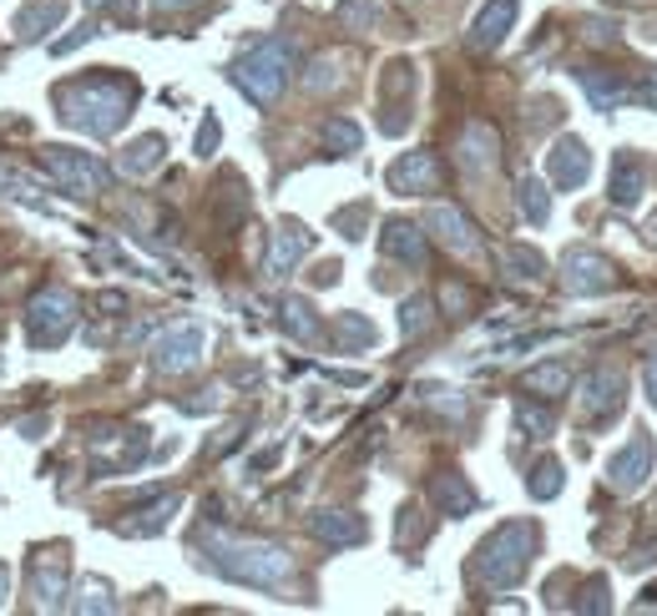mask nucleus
Returning a JSON list of instances; mask_svg holds the SVG:
<instances>
[{
  "instance_id": "f257e3e1",
  "label": "nucleus",
  "mask_w": 657,
  "mask_h": 616,
  "mask_svg": "<svg viewBox=\"0 0 657 616\" xmlns=\"http://www.w3.org/2000/svg\"><path fill=\"white\" fill-rule=\"evenodd\" d=\"M131 102H137V86L127 77H87L71 81L56 92V106H61V121L77 131H92V137H112V131L127 121Z\"/></svg>"
},
{
  "instance_id": "f03ea898",
  "label": "nucleus",
  "mask_w": 657,
  "mask_h": 616,
  "mask_svg": "<svg viewBox=\"0 0 657 616\" xmlns=\"http://www.w3.org/2000/svg\"><path fill=\"white\" fill-rule=\"evenodd\" d=\"M203 546H208V566L228 581H243V586H263L274 591L293 577V556L284 546H268V541H238V536H218V531H203Z\"/></svg>"
},
{
  "instance_id": "7ed1b4c3",
  "label": "nucleus",
  "mask_w": 657,
  "mask_h": 616,
  "mask_svg": "<svg viewBox=\"0 0 657 616\" xmlns=\"http://www.w3.org/2000/svg\"><path fill=\"white\" fill-rule=\"evenodd\" d=\"M531 556H537V525L531 521H506L475 546L471 571L486 581V586L500 591V586H516V581L526 577Z\"/></svg>"
},
{
  "instance_id": "20e7f679",
  "label": "nucleus",
  "mask_w": 657,
  "mask_h": 616,
  "mask_svg": "<svg viewBox=\"0 0 657 616\" xmlns=\"http://www.w3.org/2000/svg\"><path fill=\"white\" fill-rule=\"evenodd\" d=\"M233 86L249 102H258V106H274L278 96H284V86H289V77H293V46L284 36H274V40H263L258 51H249L243 61H233Z\"/></svg>"
},
{
  "instance_id": "39448f33",
  "label": "nucleus",
  "mask_w": 657,
  "mask_h": 616,
  "mask_svg": "<svg viewBox=\"0 0 657 616\" xmlns=\"http://www.w3.org/2000/svg\"><path fill=\"white\" fill-rule=\"evenodd\" d=\"M71 324H77V299H71V289H41L36 299H31L26 339L36 344V349H56V344L71 334Z\"/></svg>"
},
{
  "instance_id": "423d86ee",
  "label": "nucleus",
  "mask_w": 657,
  "mask_h": 616,
  "mask_svg": "<svg viewBox=\"0 0 657 616\" xmlns=\"http://www.w3.org/2000/svg\"><path fill=\"white\" fill-rule=\"evenodd\" d=\"M41 167L51 172L56 183H61L66 193H77V197H96V193H106V183H112V172H106L92 152H71V147L41 152Z\"/></svg>"
},
{
  "instance_id": "0eeeda50",
  "label": "nucleus",
  "mask_w": 657,
  "mask_h": 616,
  "mask_svg": "<svg viewBox=\"0 0 657 616\" xmlns=\"http://www.w3.org/2000/svg\"><path fill=\"white\" fill-rule=\"evenodd\" d=\"M562 283H566V293H581V299H591V293H612L622 278H618V268H612L602 253L566 248L562 253Z\"/></svg>"
},
{
  "instance_id": "6e6552de",
  "label": "nucleus",
  "mask_w": 657,
  "mask_h": 616,
  "mask_svg": "<svg viewBox=\"0 0 657 616\" xmlns=\"http://www.w3.org/2000/svg\"><path fill=\"white\" fill-rule=\"evenodd\" d=\"M647 475H653V440L637 430V440H627L618 455L607 460V486L622 490V496H632V490L647 486Z\"/></svg>"
},
{
  "instance_id": "1a4fd4ad",
  "label": "nucleus",
  "mask_w": 657,
  "mask_h": 616,
  "mask_svg": "<svg viewBox=\"0 0 657 616\" xmlns=\"http://www.w3.org/2000/svg\"><path fill=\"white\" fill-rule=\"evenodd\" d=\"M203 344H208V334L197 324L172 328V334L158 339V349H152V369H158V374H187V369L203 359Z\"/></svg>"
},
{
  "instance_id": "9d476101",
  "label": "nucleus",
  "mask_w": 657,
  "mask_h": 616,
  "mask_svg": "<svg viewBox=\"0 0 657 616\" xmlns=\"http://www.w3.org/2000/svg\"><path fill=\"white\" fill-rule=\"evenodd\" d=\"M425 228H430L450 253H460V258H475V253H481V233H475V223L460 208H450V202H435L430 218H425Z\"/></svg>"
},
{
  "instance_id": "9b49d317",
  "label": "nucleus",
  "mask_w": 657,
  "mask_h": 616,
  "mask_svg": "<svg viewBox=\"0 0 657 616\" xmlns=\"http://www.w3.org/2000/svg\"><path fill=\"white\" fill-rule=\"evenodd\" d=\"M384 183H390V193H400V197H425L440 187V162H435L430 152H405V158L384 172Z\"/></svg>"
},
{
  "instance_id": "f8f14e48",
  "label": "nucleus",
  "mask_w": 657,
  "mask_h": 616,
  "mask_svg": "<svg viewBox=\"0 0 657 616\" xmlns=\"http://www.w3.org/2000/svg\"><path fill=\"white\" fill-rule=\"evenodd\" d=\"M516 15H521V0H486L481 15L471 21L465 46H471V51H496L500 40H506V31L516 26Z\"/></svg>"
},
{
  "instance_id": "ddd939ff",
  "label": "nucleus",
  "mask_w": 657,
  "mask_h": 616,
  "mask_svg": "<svg viewBox=\"0 0 657 616\" xmlns=\"http://www.w3.org/2000/svg\"><path fill=\"white\" fill-rule=\"evenodd\" d=\"M546 172H552V183L562 187V193H572V187L587 183V172H591V152L587 142H577V137H562V142L546 152Z\"/></svg>"
},
{
  "instance_id": "4468645a",
  "label": "nucleus",
  "mask_w": 657,
  "mask_h": 616,
  "mask_svg": "<svg viewBox=\"0 0 657 616\" xmlns=\"http://www.w3.org/2000/svg\"><path fill=\"white\" fill-rule=\"evenodd\" d=\"M309 243H314V237H309V228L289 218V223L274 233V243H268V263H263V274H268V278H289L293 263L309 253Z\"/></svg>"
},
{
  "instance_id": "2eb2a0df",
  "label": "nucleus",
  "mask_w": 657,
  "mask_h": 616,
  "mask_svg": "<svg viewBox=\"0 0 657 616\" xmlns=\"http://www.w3.org/2000/svg\"><path fill=\"white\" fill-rule=\"evenodd\" d=\"M581 409L597 415V420H612L622 409V374L618 369H597L587 384H581Z\"/></svg>"
},
{
  "instance_id": "dca6fc26",
  "label": "nucleus",
  "mask_w": 657,
  "mask_h": 616,
  "mask_svg": "<svg viewBox=\"0 0 657 616\" xmlns=\"http://www.w3.org/2000/svg\"><path fill=\"white\" fill-rule=\"evenodd\" d=\"M380 253L394 263H410V268H425V233L415 223H400V218H394L380 233Z\"/></svg>"
},
{
  "instance_id": "f3484780",
  "label": "nucleus",
  "mask_w": 657,
  "mask_h": 616,
  "mask_svg": "<svg viewBox=\"0 0 657 616\" xmlns=\"http://www.w3.org/2000/svg\"><path fill=\"white\" fill-rule=\"evenodd\" d=\"M31 591H36L41 612L66 606V561L61 556H36V566H31Z\"/></svg>"
},
{
  "instance_id": "a211bd4d",
  "label": "nucleus",
  "mask_w": 657,
  "mask_h": 616,
  "mask_svg": "<svg viewBox=\"0 0 657 616\" xmlns=\"http://www.w3.org/2000/svg\"><path fill=\"white\" fill-rule=\"evenodd\" d=\"M460 167L475 172V177H486V172L496 167V131H491L486 121H471V127H465V137H460Z\"/></svg>"
},
{
  "instance_id": "6ab92c4d",
  "label": "nucleus",
  "mask_w": 657,
  "mask_h": 616,
  "mask_svg": "<svg viewBox=\"0 0 657 616\" xmlns=\"http://www.w3.org/2000/svg\"><path fill=\"white\" fill-rule=\"evenodd\" d=\"M61 15H66V0H31L26 11L15 15V40H41L46 31L61 26Z\"/></svg>"
},
{
  "instance_id": "aec40b11",
  "label": "nucleus",
  "mask_w": 657,
  "mask_h": 616,
  "mask_svg": "<svg viewBox=\"0 0 657 616\" xmlns=\"http://www.w3.org/2000/svg\"><path fill=\"white\" fill-rule=\"evenodd\" d=\"M309 531H314L319 541H328V546H355V541H365V521L349 511H319L309 515Z\"/></svg>"
},
{
  "instance_id": "412c9836",
  "label": "nucleus",
  "mask_w": 657,
  "mask_h": 616,
  "mask_svg": "<svg viewBox=\"0 0 657 616\" xmlns=\"http://www.w3.org/2000/svg\"><path fill=\"white\" fill-rule=\"evenodd\" d=\"M607 197H612L618 208H632V202L643 197V162L632 158V152H618V162H612V187H607Z\"/></svg>"
},
{
  "instance_id": "4be33fe9",
  "label": "nucleus",
  "mask_w": 657,
  "mask_h": 616,
  "mask_svg": "<svg viewBox=\"0 0 657 616\" xmlns=\"http://www.w3.org/2000/svg\"><path fill=\"white\" fill-rule=\"evenodd\" d=\"M577 81L587 86V96H591V106H597V112H612V106H622L632 96V86L612 81L607 71H577Z\"/></svg>"
},
{
  "instance_id": "5701e85b",
  "label": "nucleus",
  "mask_w": 657,
  "mask_h": 616,
  "mask_svg": "<svg viewBox=\"0 0 657 616\" xmlns=\"http://www.w3.org/2000/svg\"><path fill=\"white\" fill-rule=\"evenodd\" d=\"M162 152H168V142H162L158 131H147V137H137V142L122 152V172H131V177H147V172L162 162Z\"/></svg>"
},
{
  "instance_id": "b1692460",
  "label": "nucleus",
  "mask_w": 657,
  "mask_h": 616,
  "mask_svg": "<svg viewBox=\"0 0 657 616\" xmlns=\"http://www.w3.org/2000/svg\"><path fill=\"white\" fill-rule=\"evenodd\" d=\"M430 496H435V505L446 515H465L475 505V490L460 480V475H435V486H430Z\"/></svg>"
},
{
  "instance_id": "393cba45",
  "label": "nucleus",
  "mask_w": 657,
  "mask_h": 616,
  "mask_svg": "<svg viewBox=\"0 0 657 616\" xmlns=\"http://www.w3.org/2000/svg\"><path fill=\"white\" fill-rule=\"evenodd\" d=\"M566 384H572V374H566L562 364H541V369H526V374H521V390L526 394H541V399H556V394H566Z\"/></svg>"
},
{
  "instance_id": "a878e982",
  "label": "nucleus",
  "mask_w": 657,
  "mask_h": 616,
  "mask_svg": "<svg viewBox=\"0 0 657 616\" xmlns=\"http://www.w3.org/2000/svg\"><path fill=\"white\" fill-rule=\"evenodd\" d=\"M339 21L349 31H380L384 26V5H380V0H344Z\"/></svg>"
},
{
  "instance_id": "bb28decb",
  "label": "nucleus",
  "mask_w": 657,
  "mask_h": 616,
  "mask_svg": "<svg viewBox=\"0 0 657 616\" xmlns=\"http://www.w3.org/2000/svg\"><path fill=\"white\" fill-rule=\"evenodd\" d=\"M516 202H521L526 223H546V218H552V197H546V187H541L537 177H521V187H516Z\"/></svg>"
},
{
  "instance_id": "cd10ccee",
  "label": "nucleus",
  "mask_w": 657,
  "mask_h": 616,
  "mask_svg": "<svg viewBox=\"0 0 657 616\" xmlns=\"http://www.w3.org/2000/svg\"><path fill=\"white\" fill-rule=\"evenodd\" d=\"M284 328H289L299 344H314V334H319L314 309H309L303 299H284Z\"/></svg>"
},
{
  "instance_id": "c85d7f7f",
  "label": "nucleus",
  "mask_w": 657,
  "mask_h": 616,
  "mask_svg": "<svg viewBox=\"0 0 657 616\" xmlns=\"http://www.w3.org/2000/svg\"><path fill=\"white\" fill-rule=\"evenodd\" d=\"M334 334H339V349H365V344H374V324L359 314H339Z\"/></svg>"
},
{
  "instance_id": "c756f323",
  "label": "nucleus",
  "mask_w": 657,
  "mask_h": 616,
  "mask_svg": "<svg viewBox=\"0 0 657 616\" xmlns=\"http://www.w3.org/2000/svg\"><path fill=\"white\" fill-rule=\"evenodd\" d=\"M526 490H531L537 500L562 496V465H556V460H541L537 470H531V480H526Z\"/></svg>"
},
{
  "instance_id": "7c9ffc66",
  "label": "nucleus",
  "mask_w": 657,
  "mask_h": 616,
  "mask_svg": "<svg viewBox=\"0 0 657 616\" xmlns=\"http://www.w3.org/2000/svg\"><path fill=\"white\" fill-rule=\"evenodd\" d=\"M324 142L334 147V152H359L365 131H359L355 121H344V117H328V121H324Z\"/></svg>"
},
{
  "instance_id": "2f4dec72",
  "label": "nucleus",
  "mask_w": 657,
  "mask_h": 616,
  "mask_svg": "<svg viewBox=\"0 0 657 616\" xmlns=\"http://www.w3.org/2000/svg\"><path fill=\"white\" fill-rule=\"evenodd\" d=\"M339 81H344L339 56H319V61L309 66V77H303V86H309V92H334Z\"/></svg>"
},
{
  "instance_id": "473e14b6",
  "label": "nucleus",
  "mask_w": 657,
  "mask_h": 616,
  "mask_svg": "<svg viewBox=\"0 0 657 616\" xmlns=\"http://www.w3.org/2000/svg\"><path fill=\"white\" fill-rule=\"evenodd\" d=\"M506 268H511L516 278H531V283H537V278H546V258H541V253H531V248H506Z\"/></svg>"
},
{
  "instance_id": "72a5a7b5",
  "label": "nucleus",
  "mask_w": 657,
  "mask_h": 616,
  "mask_svg": "<svg viewBox=\"0 0 657 616\" xmlns=\"http://www.w3.org/2000/svg\"><path fill=\"white\" fill-rule=\"evenodd\" d=\"M420 328H430V299H405L400 303V334L415 339Z\"/></svg>"
},
{
  "instance_id": "f704fd0d",
  "label": "nucleus",
  "mask_w": 657,
  "mask_h": 616,
  "mask_svg": "<svg viewBox=\"0 0 657 616\" xmlns=\"http://www.w3.org/2000/svg\"><path fill=\"white\" fill-rule=\"evenodd\" d=\"M71 612H112V586L106 581H81V602H71Z\"/></svg>"
},
{
  "instance_id": "c9c22d12",
  "label": "nucleus",
  "mask_w": 657,
  "mask_h": 616,
  "mask_svg": "<svg viewBox=\"0 0 657 616\" xmlns=\"http://www.w3.org/2000/svg\"><path fill=\"white\" fill-rule=\"evenodd\" d=\"M516 425H521L531 440H546V434H552V415L537 405H516Z\"/></svg>"
},
{
  "instance_id": "e433bc0d",
  "label": "nucleus",
  "mask_w": 657,
  "mask_h": 616,
  "mask_svg": "<svg viewBox=\"0 0 657 616\" xmlns=\"http://www.w3.org/2000/svg\"><path fill=\"white\" fill-rule=\"evenodd\" d=\"M212 147H218V121L203 117V131H197V158H212Z\"/></svg>"
},
{
  "instance_id": "4c0bfd02",
  "label": "nucleus",
  "mask_w": 657,
  "mask_h": 616,
  "mask_svg": "<svg viewBox=\"0 0 657 616\" xmlns=\"http://www.w3.org/2000/svg\"><path fill=\"white\" fill-rule=\"evenodd\" d=\"M643 390H647V399H653V405H657V359H653V364H647V374H643Z\"/></svg>"
},
{
  "instance_id": "58836bf2",
  "label": "nucleus",
  "mask_w": 657,
  "mask_h": 616,
  "mask_svg": "<svg viewBox=\"0 0 657 616\" xmlns=\"http://www.w3.org/2000/svg\"><path fill=\"white\" fill-rule=\"evenodd\" d=\"M158 11H183V5H193V0H152Z\"/></svg>"
},
{
  "instance_id": "ea45409f",
  "label": "nucleus",
  "mask_w": 657,
  "mask_h": 616,
  "mask_svg": "<svg viewBox=\"0 0 657 616\" xmlns=\"http://www.w3.org/2000/svg\"><path fill=\"white\" fill-rule=\"evenodd\" d=\"M5 596H11V571L0 566V606H5Z\"/></svg>"
},
{
  "instance_id": "a19ab883",
  "label": "nucleus",
  "mask_w": 657,
  "mask_h": 616,
  "mask_svg": "<svg viewBox=\"0 0 657 616\" xmlns=\"http://www.w3.org/2000/svg\"><path fill=\"white\" fill-rule=\"evenodd\" d=\"M647 237H653V243H657V218H653V223H647Z\"/></svg>"
},
{
  "instance_id": "79ce46f5",
  "label": "nucleus",
  "mask_w": 657,
  "mask_h": 616,
  "mask_svg": "<svg viewBox=\"0 0 657 616\" xmlns=\"http://www.w3.org/2000/svg\"><path fill=\"white\" fill-rule=\"evenodd\" d=\"M87 5H106V0H87Z\"/></svg>"
}]
</instances>
